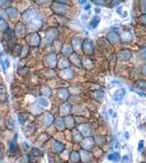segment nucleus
<instances>
[{
    "mask_svg": "<svg viewBox=\"0 0 146 163\" xmlns=\"http://www.w3.org/2000/svg\"><path fill=\"white\" fill-rule=\"evenodd\" d=\"M131 57V51L128 49L121 50L119 53L118 57L121 60H128Z\"/></svg>",
    "mask_w": 146,
    "mask_h": 163,
    "instance_id": "2",
    "label": "nucleus"
},
{
    "mask_svg": "<svg viewBox=\"0 0 146 163\" xmlns=\"http://www.w3.org/2000/svg\"><path fill=\"white\" fill-rule=\"evenodd\" d=\"M70 158L73 162H77L79 158V154L76 152L74 151L71 152V154L70 156Z\"/></svg>",
    "mask_w": 146,
    "mask_h": 163,
    "instance_id": "16",
    "label": "nucleus"
},
{
    "mask_svg": "<svg viewBox=\"0 0 146 163\" xmlns=\"http://www.w3.org/2000/svg\"><path fill=\"white\" fill-rule=\"evenodd\" d=\"M139 20L142 24L144 25H146V15L143 14L139 17Z\"/></svg>",
    "mask_w": 146,
    "mask_h": 163,
    "instance_id": "28",
    "label": "nucleus"
},
{
    "mask_svg": "<svg viewBox=\"0 0 146 163\" xmlns=\"http://www.w3.org/2000/svg\"><path fill=\"white\" fill-rule=\"evenodd\" d=\"M27 42L31 46H37L40 42V38L38 34H33L27 37Z\"/></svg>",
    "mask_w": 146,
    "mask_h": 163,
    "instance_id": "1",
    "label": "nucleus"
},
{
    "mask_svg": "<svg viewBox=\"0 0 146 163\" xmlns=\"http://www.w3.org/2000/svg\"><path fill=\"white\" fill-rule=\"evenodd\" d=\"M8 16L11 18H15L17 16L18 12L16 9L13 8H9L6 10Z\"/></svg>",
    "mask_w": 146,
    "mask_h": 163,
    "instance_id": "10",
    "label": "nucleus"
},
{
    "mask_svg": "<svg viewBox=\"0 0 146 163\" xmlns=\"http://www.w3.org/2000/svg\"><path fill=\"white\" fill-rule=\"evenodd\" d=\"M137 86L138 87L143 90H146V81H139L137 82Z\"/></svg>",
    "mask_w": 146,
    "mask_h": 163,
    "instance_id": "18",
    "label": "nucleus"
},
{
    "mask_svg": "<svg viewBox=\"0 0 146 163\" xmlns=\"http://www.w3.org/2000/svg\"><path fill=\"white\" fill-rule=\"evenodd\" d=\"M57 127L59 128H63L64 127V123L62 121H57Z\"/></svg>",
    "mask_w": 146,
    "mask_h": 163,
    "instance_id": "32",
    "label": "nucleus"
},
{
    "mask_svg": "<svg viewBox=\"0 0 146 163\" xmlns=\"http://www.w3.org/2000/svg\"><path fill=\"white\" fill-rule=\"evenodd\" d=\"M135 28V31L138 35H145L146 34V26L144 25H138Z\"/></svg>",
    "mask_w": 146,
    "mask_h": 163,
    "instance_id": "8",
    "label": "nucleus"
},
{
    "mask_svg": "<svg viewBox=\"0 0 146 163\" xmlns=\"http://www.w3.org/2000/svg\"><path fill=\"white\" fill-rule=\"evenodd\" d=\"M5 88L3 85L0 84V94L5 91Z\"/></svg>",
    "mask_w": 146,
    "mask_h": 163,
    "instance_id": "34",
    "label": "nucleus"
},
{
    "mask_svg": "<svg viewBox=\"0 0 146 163\" xmlns=\"http://www.w3.org/2000/svg\"><path fill=\"white\" fill-rule=\"evenodd\" d=\"M35 15L36 11L33 9H31L24 12L23 14L22 17L24 20H28L31 19L32 18L34 17Z\"/></svg>",
    "mask_w": 146,
    "mask_h": 163,
    "instance_id": "5",
    "label": "nucleus"
},
{
    "mask_svg": "<svg viewBox=\"0 0 146 163\" xmlns=\"http://www.w3.org/2000/svg\"><path fill=\"white\" fill-rule=\"evenodd\" d=\"M94 144V140L93 138L90 137L86 138L85 141L83 142L82 146L84 148L86 149H89L92 147Z\"/></svg>",
    "mask_w": 146,
    "mask_h": 163,
    "instance_id": "6",
    "label": "nucleus"
},
{
    "mask_svg": "<svg viewBox=\"0 0 146 163\" xmlns=\"http://www.w3.org/2000/svg\"><path fill=\"white\" fill-rule=\"evenodd\" d=\"M125 90L124 89H120L118 90L114 95V98L116 101H121L125 95Z\"/></svg>",
    "mask_w": 146,
    "mask_h": 163,
    "instance_id": "7",
    "label": "nucleus"
},
{
    "mask_svg": "<svg viewBox=\"0 0 146 163\" xmlns=\"http://www.w3.org/2000/svg\"><path fill=\"white\" fill-rule=\"evenodd\" d=\"M86 1H79V3H81V4H82V3H86Z\"/></svg>",
    "mask_w": 146,
    "mask_h": 163,
    "instance_id": "37",
    "label": "nucleus"
},
{
    "mask_svg": "<svg viewBox=\"0 0 146 163\" xmlns=\"http://www.w3.org/2000/svg\"><path fill=\"white\" fill-rule=\"evenodd\" d=\"M70 111V107L68 105H65L61 108V113L62 115H67L69 113Z\"/></svg>",
    "mask_w": 146,
    "mask_h": 163,
    "instance_id": "21",
    "label": "nucleus"
},
{
    "mask_svg": "<svg viewBox=\"0 0 146 163\" xmlns=\"http://www.w3.org/2000/svg\"><path fill=\"white\" fill-rule=\"evenodd\" d=\"M80 155H81V160L83 162L86 163L90 161L91 159V155L88 152L82 150L80 152Z\"/></svg>",
    "mask_w": 146,
    "mask_h": 163,
    "instance_id": "12",
    "label": "nucleus"
},
{
    "mask_svg": "<svg viewBox=\"0 0 146 163\" xmlns=\"http://www.w3.org/2000/svg\"><path fill=\"white\" fill-rule=\"evenodd\" d=\"M108 158L109 160L112 161H118L120 158V154L118 152L112 153L109 155Z\"/></svg>",
    "mask_w": 146,
    "mask_h": 163,
    "instance_id": "14",
    "label": "nucleus"
},
{
    "mask_svg": "<svg viewBox=\"0 0 146 163\" xmlns=\"http://www.w3.org/2000/svg\"><path fill=\"white\" fill-rule=\"evenodd\" d=\"M31 154L34 157H41L43 155L42 152L37 148H32L31 151Z\"/></svg>",
    "mask_w": 146,
    "mask_h": 163,
    "instance_id": "13",
    "label": "nucleus"
},
{
    "mask_svg": "<svg viewBox=\"0 0 146 163\" xmlns=\"http://www.w3.org/2000/svg\"><path fill=\"white\" fill-rule=\"evenodd\" d=\"M90 8H91V5L90 4H88L85 7V9H90Z\"/></svg>",
    "mask_w": 146,
    "mask_h": 163,
    "instance_id": "36",
    "label": "nucleus"
},
{
    "mask_svg": "<svg viewBox=\"0 0 146 163\" xmlns=\"http://www.w3.org/2000/svg\"><path fill=\"white\" fill-rule=\"evenodd\" d=\"M8 24L3 20H0V28L3 30H7L8 28Z\"/></svg>",
    "mask_w": 146,
    "mask_h": 163,
    "instance_id": "24",
    "label": "nucleus"
},
{
    "mask_svg": "<svg viewBox=\"0 0 146 163\" xmlns=\"http://www.w3.org/2000/svg\"><path fill=\"white\" fill-rule=\"evenodd\" d=\"M2 66H3V68L4 69V70H6L9 67V62L7 60H5L4 61L2 62Z\"/></svg>",
    "mask_w": 146,
    "mask_h": 163,
    "instance_id": "30",
    "label": "nucleus"
},
{
    "mask_svg": "<svg viewBox=\"0 0 146 163\" xmlns=\"http://www.w3.org/2000/svg\"><path fill=\"white\" fill-rule=\"evenodd\" d=\"M119 37L118 34L116 32H112L110 34V39L112 42H116L118 40Z\"/></svg>",
    "mask_w": 146,
    "mask_h": 163,
    "instance_id": "22",
    "label": "nucleus"
},
{
    "mask_svg": "<svg viewBox=\"0 0 146 163\" xmlns=\"http://www.w3.org/2000/svg\"><path fill=\"white\" fill-rule=\"evenodd\" d=\"M138 57L142 60H146V48L144 49L139 52Z\"/></svg>",
    "mask_w": 146,
    "mask_h": 163,
    "instance_id": "20",
    "label": "nucleus"
},
{
    "mask_svg": "<svg viewBox=\"0 0 146 163\" xmlns=\"http://www.w3.org/2000/svg\"><path fill=\"white\" fill-rule=\"evenodd\" d=\"M26 32V28L22 23L19 22L16 25L15 27V34L17 36H22Z\"/></svg>",
    "mask_w": 146,
    "mask_h": 163,
    "instance_id": "3",
    "label": "nucleus"
},
{
    "mask_svg": "<svg viewBox=\"0 0 146 163\" xmlns=\"http://www.w3.org/2000/svg\"><path fill=\"white\" fill-rule=\"evenodd\" d=\"M39 103L44 107H47L49 105V102L48 100L44 98H40L39 100Z\"/></svg>",
    "mask_w": 146,
    "mask_h": 163,
    "instance_id": "25",
    "label": "nucleus"
},
{
    "mask_svg": "<svg viewBox=\"0 0 146 163\" xmlns=\"http://www.w3.org/2000/svg\"><path fill=\"white\" fill-rule=\"evenodd\" d=\"M65 121L68 126L70 127H73L74 124V120L73 118H71V117H68L66 118Z\"/></svg>",
    "mask_w": 146,
    "mask_h": 163,
    "instance_id": "26",
    "label": "nucleus"
},
{
    "mask_svg": "<svg viewBox=\"0 0 146 163\" xmlns=\"http://www.w3.org/2000/svg\"><path fill=\"white\" fill-rule=\"evenodd\" d=\"M27 115L25 114H20L18 115V120L20 124H23L27 120Z\"/></svg>",
    "mask_w": 146,
    "mask_h": 163,
    "instance_id": "15",
    "label": "nucleus"
},
{
    "mask_svg": "<svg viewBox=\"0 0 146 163\" xmlns=\"http://www.w3.org/2000/svg\"><path fill=\"white\" fill-rule=\"evenodd\" d=\"M53 120H54V117H53V116L52 115H47L45 117L44 121H45V123L46 124V125H49L51 124L53 122Z\"/></svg>",
    "mask_w": 146,
    "mask_h": 163,
    "instance_id": "19",
    "label": "nucleus"
},
{
    "mask_svg": "<svg viewBox=\"0 0 146 163\" xmlns=\"http://www.w3.org/2000/svg\"><path fill=\"white\" fill-rule=\"evenodd\" d=\"M142 156H143V157L145 159H146V149L143 151V152Z\"/></svg>",
    "mask_w": 146,
    "mask_h": 163,
    "instance_id": "35",
    "label": "nucleus"
},
{
    "mask_svg": "<svg viewBox=\"0 0 146 163\" xmlns=\"http://www.w3.org/2000/svg\"><path fill=\"white\" fill-rule=\"evenodd\" d=\"M144 147V142L143 141H140V142H139L138 144V150L139 151H141L142 149V148H143Z\"/></svg>",
    "mask_w": 146,
    "mask_h": 163,
    "instance_id": "31",
    "label": "nucleus"
},
{
    "mask_svg": "<svg viewBox=\"0 0 146 163\" xmlns=\"http://www.w3.org/2000/svg\"><path fill=\"white\" fill-rule=\"evenodd\" d=\"M58 95L59 96V97L62 99L65 100L67 97L68 93L66 90L62 89L59 91Z\"/></svg>",
    "mask_w": 146,
    "mask_h": 163,
    "instance_id": "17",
    "label": "nucleus"
},
{
    "mask_svg": "<svg viewBox=\"0 0 146 163\" xmlns=\"http://www.w3.org/2000/svg\"><path fill=\"white\" fill-rule=\"evenodd\" d=\"M141 163H145V162H141Z\"/></svg>",
    "mask_w": 146,
    "mask_h": 163,
    "instance_id": "38",
    "label": "nucleus"
},
{
    "mask_svg": "<svg viewBox=\"0 0 146 163\" xmlns=\"http://www.w3.org/2000/svg\"><path fill=\"white\" fill-rule=\"evenodd\" d=\"M5 125L8 129L12 130L15 127V121L11 118H9L8 119H6Z\"/></svg>",
    "mask_w": 146,
    "mask_h": 163,
    "instance_id": "9",
    "label": "nucleus"
},
{
    "mask_svg": "<svg viewBox=\"0 0 146 163\" xmlns=\"http://www.w3.org/2000/svg\"><path fill=\"white\" fill-rule=\"evenodd\" d=\"M54 148L55 151L57 152H61L64 151L65 149V146L60 142L56 141V142H54Z\"/></svg>",
    "mask_w": 146,
    "mask_h": 163,
    "instance_id": "11",
    "label": "nucleus"
},
{
    "mask_svg": "<svg viewBox=\"0 0 146 163\" xmlns=\"http://www.w3.org/2000/svg\"><path fill=\"white\" fill-rule=\"evenodd\" d=\"M140 9L143 13L146 15V1H140Z\"/></svg>",
    "mask_w": 146,
    "mask_h": 163,
    "instance_id": "23",
    "label": "nucleus"
},
{
    "mask_svg": "<svg viewBox=\"0 0 146 163\" xmlns=\"http://www.w3.org/2000/svg\"><path fill=\"white\" fill-rule=\"evenodd\" d=\"M82 131L84 135H87L90 133V130L89 127H87V126H84L82 128Z\"/></svg>",
    "mask_w": 146,
    "mask_h": 163,
    "instance_id": "29",
    "label": "nucleus"
},
{
    "mask_svg": "<svg viewBox=\"0 0 146 163\" xmlns=\"http://www.w3.org/2000/svg\"><path fill=\"white\" fill-rule=\"evenodd\" d=\"M17 134L15 135L14 141L9 142V151L11 153H15L17 151Z\"/></svg>",
    "mask_w": 146,
    "mask_h": 163,
    "instance_id": "4",
    "label": "nucleus"
},
{
    "mask_svg": "<svg viewBox=\"0 0 146 163\" xmlns=\"http://www.w3.org/2000/svg\"><path fill=\"white\" fill-rule=\"evenodd\" d=\"M141 72L144 75H146V64L143 65L141 68Z\"/></svg>",
    "mask_w": 146,
    "mask_h": 163,
    "instance_id": "33",
    "label": "nucleus"
},
{
    "mask_svg": "<svg viewBox=\"0 0 146 163\" xmlns=\"http://www.w3.org/2000/svg\"><path fill=\"white\" fill-rule=\"evenodd\" d=\"M98 25V20L96 19H94L91 23V26L93 28H96Z\"/></svg>",
    "mask_w": 146,
    "mask_h": 163,
    "instance_id": "27",
    "label": "nucleus"
}]
</instances>
